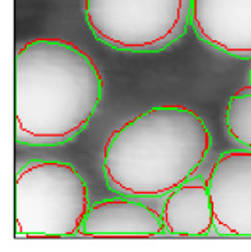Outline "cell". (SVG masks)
I'll list each match as a JSON object with an SVG mask.
<instances>
[{"mask_svg": "<svg viewBox=\"0 0 251 252\" xmlns=\"http://www.w3.org/2000/svg\"><path fill=\"white\" fill-rule=\"evenodd\" d=\"M104 95L94 59L73 42H25L14 62V124L20 144L60 145L81 132Z\"/></svg>", "mask_w": 251, "mask_h": 252, "instance_id": "obj_1", "label": "cell"}, {"mask_svg": "<svg viewBox=\"0 0 251 252\" xmlns=\"http://www.w3.org/2000/svg\"><path fill=\"white\" fill-rule=\"evenodd\" d=\"M210 149L211 134L200 114L187 106H158L110 134L102 169L114 192L163 196L194 176Z\"/></svg>", "mask_w": 251, "mask_h": 252, "instance_id": "obj_2", "label": "cell"}, {"mask_svg": "<svg viewBox=\"0 0 251 252\" xmlns=\"http://www.w3.org/2000/svg\"><path fill=\"white\" fill-rule=\"evenodd\" d=\"M89 208L88 186L72 164L33 159L17 171L14 237L78 236Z\"/></svg>", "mask_w": 251, "mask_h": 252, "instance_id": "obj_3", "label": "cell"}, {"mask_svg": "<svg viewBox=\"0 0 251 252\" xmlns=\"http://www.w3.org/2000/svg\"><path fill=\"white\" fill-rule=\"evenodd\" d=\"M193 0H84L91 31L114 49L156 52L191 23Z\"/></svg>", "mask_w": 251, "mask_h": 252, "instance_id": "obj_4", "label": "cell"}, {"mask_svg": "<svg viewBox=\"0 0 251 252\" xmlns=\"http://www.w3.org/2000/svg\"><path fill=\"white\" fill-rule=\"evenodd\" d=\"M214 230L219 236L251 237V151H229L207 179Z\"/></svg>", "mask_w": 251, "mask_h": 252, "instance_id": "obj_5", "label": "cell"}, {"mask_svg": "<svg viewBox=\"0 0 251 252\" xmlns=\"http://www.w3.org/2000/svg\"><path fill=\"white\" fill-rule=\"evenodd\" d=\"M191 25L216 50L251 57V0H193Z\"/></svg>", "mask_w": 251, "mask_h": 252, "instance_id": "obj_6", "label": "cell"}, {"mask_svg": "<svg viewBox=\"0 0 251 252\" xmlns=\"http://www.w3.org/2000/svg\"><path fill=\"white\" fill-rule=\"evenodd\" d=\"M165 231L162 215L140 201L104 199L91 205L78 236L156 237Z\"/></svg>", "mask_w": 251, "mask_h": 252, "instance_id": "obj_7", "label": "cell"}, {"mask_svg": "<svg viewBox=\"0 0 251 252\" xmlns=\"http://www.w3.org/2000/svg\"><path fill=\"white\" fill-rule=\"evenodd\" d=\"M165 231L172 236L201 237L214 228L207 180L195 176L166 195L162 206Z\"/></svg>", "mask_w": 251, "mask_h": 252, "instance_id": "obj_8", "label": "cell"}, {"mask_svg": "<svg viewBox=\"0 0 251 252\" xmlns=\"http://www.w3.org/2000/svg\"><path fill=\"white\" fill-rule=\"evenodd\" d=\"M225 123L229 135L251 149V85L243 87L229 99Z\"/></svg>", "mask_w": 251, "mask_h": 252, "instance_id": "obj_9", "label": "cell"}, {"mask_svg": "<svg viewBox=\"0 0 251 252\" xmlns=\"http://www.w3.org/2000/svg\"><path fill=\"white\" fill-rule=\"evenodd\" d=\"M250 85H251V70H250Z\"/></svg>", "mask_w": 251, "mask_h": 252, "instance_id": "obj_10", "label": "cell"}]
</instances>
